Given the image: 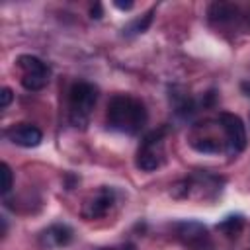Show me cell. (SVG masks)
Masks as SVG:
<instances>
[{"label":"cell","mask_w":250,"mask_h":250,"mask_svg":"<svg viewBox=\"0 0 250 250\" xmlns=\"http://www.w3.org/2000/svg\"><path fill=\"white\" fill-rule=\"evenodd\" d=\"M105 119L109 129L125 135H137L146 123V107L141 100L129 94H115L107 104Z\"/></svg>","instance_id":"6da1fadb"},{"label":"cell","mask_w":250,"mask_h":250,"mask_svg":"<svg viewBox=\"0 0 250 250\" xmlns=\"http://www.w3.org/2000/svg\"><path fill=\"white\" fill-rule=\"evenodd\" d=\"M98 102V88L90 82H76L68 92V117L74 127H86Z\"/></svg>","instance_id":"7a4b0ae2"},{"label":"cell","mask_w":250,"mask_h":250,"mask_svg":"<svg viewBox=\"0 0 250 250\" xmlns=\"http://www.w3.org/2000/svg\"><path fill=\"white\" fill-rule=\"evenodd\" d=\"M166 152H164V129L148 133L139 150H137V168L145 172H152L164 164Z\"/></svg>","instance_id":"3957f363"},{"label":"cell","mask_w":250,"mask_h":250,"mask_svg":"<svg viewBox=\"0 0 250 250\" xmlns=\"http://www.w3.org/2000/svg\"><path fill=\"white\" fill-rule=\"evenodd\" d=\"M18 68L21 72V78H20L21 86L25 90L37 92L49 84L51 70H49L47 62H43L41 59H37L33 55H21V57H18Z\"/></svg>","instance_id":"277c9868"},{"label":"cell","mask_w":250,"mask_h":250,"mask_svg":"<svg viewBox=\"0 0 250 250\" xmlns=\"http://www.w3.org/2000/svg\"><path fill=\"white\" fill-rule=\"evenodd\" d=\"M219 125L225 133V152L229 156H238L246 148V125L234 113H219Z\"/></svg>","instance_id":"5b68a950"},{"label":"cell","mask_w":250,"mask_h":250,"mask_svg":"<svg viewBox=\"0 0 250 250\" xmlns=\"http://www.w3.org/2000/svg\"><path fill=\"white\" fill-rule=\"evenodd\" d=\"M176 236L188 248H193V250H201L203 246H209L207 229L197 221H184L176 225Z\"/></svg>","instance_id":"8992f818"},{"label":"cell","mask_w":250,"mask_h":250,"mask_svg":"<svg viewBox=\"0 0 250 250\" xmlns=\"http://www.w3.org/2000/svg\"><path fill=\"white\" fill-rule=\"evenodd\" d=\"M6 137H8V141H12L14 145L23 146V148L37 146L43 141L41 129L31 125V123H14V125H10L6 129Z\"/></svg>","instance_id":"52a82bcc"},{"label":"cell","mask_w":250,"mask_h":250,"mask_svg":"<svg viewBox=\"0 0 250 250\" xmlns=\"http://www.w3.org/2000/svg\"><path fill=\"white\" fill-rule=\"evenodd\" d=\"M113 201H115V191L111 189V188H102L94 197H90L86 203H84V207H82V217L84 219H100V217H104L109 209H111V205H113Z\"/></svg>","instance_id":"ba28073f"},{"label":"cell","mask_w":250,"mask_h":250,"mask_svg":"<svg viewBox=\"0 0 250 250\" xmlns=\"http://www.w3.org/2000/svg\"><path fill=\"white\" fill-rule=\"evenodd\" d=\"M240 18V12L234 4H229V2H213L209 6V20L213 23H234L236 20Z\"/></svg>","instance_id":"9c48e42d"},{"label":"cell","mask_w":250,"mask_h":250,"mask_svg":"<svg viewBox=\"0 0 250 250\" xmlns=\"http://www.w3.org/2000/svg\"><path fill=\"white\" fill-rule=\"evenodd\" d=\"M41 240L45 246H66L72 240V229L68 225H51L43 234Z\"/></svg>","instance_id":"30bf717a"},{"label":"cell","mask_w":250,"mask_h":250,"mask_svg":"<svg viewBox=\"0 0 250 250\" xmlns=\"http://www.w3.org/2000/svg\"><path fill=\"white\" fill-rule=\"evenodd\" d=\"M189 145H191L197 152H205V154H217V152L225 150V141H219V139H215V137L191 139Z\"/></svg>","instance_id":"8fae6325"},{"label":"cell","mask_w":250,"mask_h":250,"mask_svg":"<svg viewBox=\"0 0 250 250\" xmlns=\"http://www.w3.org/2000/svg\"><path fill=\"white\" fill-rule=\"evenodd\" d=\"M152 12H154V10H148L143 18H137V20H135V21H131L123 31H127V35H131V33H133V35H137V33L146 31V27H148V25H150V21H152Z\"/></svg>","instance_id":"7c38bea8"},{"label":"cell","mask_w":250,"mask_h":250,"mask_svg":"<svg viewBox=\"0 0 250 250\" xmlns=\"http://www.w3.org/2000/svg\"><path fill=\"white\" fill-rule=\"evenodd\" d=\"M242 217L240 215H236V217H227L221 225H217V229H221V230H225V232H229V234H232V232H238L240 230V227H242Z\"/></svg>","instance_id":"4fadbf2b"},{"label":"cell","mask_w":250,"mask_h":250,"mask_svg":"<svg viewBox=\"0 0 250 250\" xmlns=\"http://www.w3.org/2000/svg\"><path fill=\"white\" fill-rule=\"evenodd\" d=\"M0 174H2V186H0V191H2V195H6L10 189H12V184H14V174H12V168L6 164V162H2V166H0Z\"/></svg>","instance_id":"5bb4252c"},{"label":"cell","mask_w":250,"mask_h":250,"mask_svg":"<svg viewBox=\"0 0 250 250\" xmlns=\"http://www.w3.org/2000/svg\"><path fill=\"white\" fill-rule=\"evenodd\" d=\"M10 102H12V90H10V88H2V94H0V107L6 109Z\"/></svg>","instance_id":"9a60e30c"},{"label":"cell","mask_w":250,"mask_h":250,"mask_svg":"<svg viewBox=\"0 0 250 250\" xmlns=\"http://www.w3.org/2000/svg\"><path fill=\"white\" fill-rule=\"evenodd\" d=\"M119 10H131L133 8V2H113Z\"/></svg>","instance_id":"2e32d148"},{"label":"cell","mask_w":250,"mask_h":250,"mask_svg":"<svg viewBox=\"0 0 250 250\" xmlns=\"http://www.w3.org/2000/svg\"><path fill=\"white\" fill-rule=\"evenodd\" d=\"M104 250H115V248H104ZM119 250H133V246L127 244V246H123V248H119Z\"/></svg>","instance_id":"e0dca14e"}]
</instances>
